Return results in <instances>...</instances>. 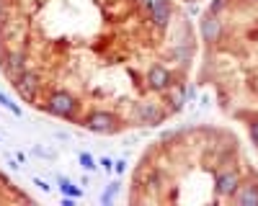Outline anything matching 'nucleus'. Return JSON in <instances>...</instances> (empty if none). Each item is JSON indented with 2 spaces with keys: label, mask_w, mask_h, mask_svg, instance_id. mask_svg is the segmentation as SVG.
I'll use <instances>...</instances> for the list:
<instances>
[{
  "label": "nucleus",
  "mask_w": 258,
  "mask_h": 206,
  "mask_svg": "<svg viewBox=\"0 0 258 206\" xmlns=\"http://www.w3.org/2000/svg\"><path fill=\"white\" fill-rule=\"evenodd\" d=\"M98 165H101V168H103L106 173H111V170H114V160H111V157H101V160H98Z\"/></svg>",
  "instance_id": "a211bd4d"
},
{
  "label": "nucleus",
  "mask_w": 258,
  "mask_h": 206,
  "mask_svg": "<svg viewBox=\"0 0 258 206\" xmlns=\"http://www.w3.org/2000/svg\"><path fill=\"white\" fill-rule=\"evenodd\" d=\"M3 67L11 77H18L21 72L26 70V52H21V49H13V52H6L3 57Z\"/></svg>",
  "instance_id": "1a4fd4ad"
},
{
  "label": "nucleus",
  "mask_w": 258,
  "mask_h": 206,
  "mask_svg": "<svg viewBox=\"0 0 258 206\" xmlns=\"http://www.w3.org/2000/svg\"><path fill=\"white\" fill-rule=\"evenodd\" d=\"M119 191H121V183H119V180H114V183H109V185H106V188H103V193H101V198H98V201H101V206H111Z\"/></svg>",
  "instance_id": "ddd939ff"
},
{
  "label": "nucleus",
  "mask_w": 258,
  "mask_h": 206,
  "mask_svg": "<svg viewBox=\"0 0 258 206\" xmlns=\"http://www.w3.org/2000/svg\"><path fill=\"white\" fill-rule=\"evenodd\" d=\"M140 3H142V8L150 13L153 8H158V6H165V3H170V0H140Z\"/></svg>",
  "instance_id": "dca6fc26"
},
{
  "label": "nucleus",
  "mask_w": 258,
  "mask_h": 206,
  "mask_svg": "<svg viewBox=\"0 0 258 206\" xmlns=\"http://www.w3.org/2000/svg\"><path fill=\"white\" fill-rule=\"evenodd\" d=\"M44 109H47V114H52L57 119H73L75 111H78V98L73 93H68V90H54L47 98Z\"/></svg>",
  "instance_id": "f03ea898"
},
{
  "label": "nucleus",
  "mask_w": 258,
  "mask_h": 206,
  "mask_svg": "<svg viewBox=\"0 0 258 206\" xmlns=\"http://www.w3.org/2000/svg\"><path fill=\"white\" fill-rule=\"evenodd\" d=\"M119 116L114 111H103V109H96L91 114H85L83 119V129H88L93 134H114L119 132Z\"/></svg>",
  "instance_id": "f257e3e1"
},
{
  "label": "nucleus",
  "mask_w": 258,
  "mask_h": 206,
  "mask_svg": "<svg viewBox=\"0 0 258 206\" xmlns=\"http://www.w3.org/2000/svg\"><path fill=\"white\" fill-rule=\"evenodd\" d=\"M0 106H3V109H8L13 116H21V114H24V111H21V106H16V103H13L8 95H3V93H0Z\"/></svg>",
  "instance_id": "2eb2a0df"
},
{
  "label": "nucleus",
  "mask_w": 258,
  "mask_h": 206,
  "mask_svg": "<svg viewBox=\"0 0 258 206\" xmlns=\"http://www.w3.org/2000/svg\"><path fill=\"white\" fill-rule=\"evenodd\" d=\"M147 16H150V24H153L155 29H168L170 26V18H173V8H170V3H165V6L153 8Z\"/></svg>",
  "instance_id": "9b49d317"
},
{
  "label": "nucleus",
  "mask_w": 258,
  "mask_h": 206,
  "mask_svg": "<svg viewBox=\"0 0 258 206\" xmlns=\"http://www.w3.org/2000/svg\"><path fill=\"white\" fill-rule=\"evenodd\" d=\"M57 183H59V193L62 196H73V198H83V188H78V185L70 180V178H64V175H59L57 178Z\"/></svg>",
  "instance_id": "f8f14e48"
},
{
  "label": "nucleus",
  "mask_w": 258,
  "mask_h": 206,
  "mask_svg": "<svg viewBox=\"0 0 258 206\" xmlns=\"http://www.w3.org/2000/svg\"><path fill=\"white\" fill-rule=\"evenodd\" d=\"M248 132H250V139H253V144L258 147V121H250V124H248Z\"/></svg>",
  "instance_id": "f3484780"
},
{
  "label": "nucleus",
  "mask_w": 258,
  "mask_h": 206,
  "mask_svg": "<svg viewBox=\"0 0 258 206\" xmlns=\"http://www.w3.org/2000/svg\"><path fill=\"white\" fill-rule=\"evenodd\" d=\"M240 185V173L238 170H222L214 175V196L217 198H232Z\"/></svg>",
  "instance_id": "423d86ee"
},
{
  "label": "nucleus",
  "mask_w": 258,
  "mask_h": 206,
  "mask_svg": "<svg viewBox=\"0 0 258 206\" xmlns=\"http://www.w3.org/2000/svg\"><path fill=\"white\" fill-rule=\"evenodd\" d=\"M114 173H119V175L126 173V160H114Z\"/></svg>",
  "instance_id": "6ab92c4d"
},
{
  "label": "nucleus",
  "mask_w": 258,
  "mask_h": 206,
  "mask_svg": "<svg viewBox=\"0 0 258 206\" xmlns=\"http://www.w3.org/2000/svg\"><path fill=\"white\" fill-rule=\"evenodd\" d=\"M222 6H225V0H214V3L209 6V13H217V16H220V11H222Z\"/></svg>",
  "instance_id": "412c9836"
},
{
  "label": "nucleus",
  "mask_w": 258,
  "mask_h": 206,
  "mask_svg": "<svg viewBox=\"0 0 258 206\" xmlns=\"http://www.w3.org/2000/svg\"><path fill=\"white\" fill-rule=\"evenodd\" d=\"M13 85H16L18 95L26 103H36V95L41 90V80H39V75L34 70H24L18 77H13Z\"/></svg>",
  "instance_id": "20e7f679"
},
{
  "label": "nucleus",
  "mask_w": 258,
  "mask_h": 206,
  "mask_svg": "<svg viewBox=\"0 0 258 206\" xmlns=\"http://www.w3.org/2000/svg\"><path fill=\"white\" fill-rule=\"evenodd\" d=\"M145 82H147V88L150 90H155V93H165L176 85V75L173 70H168L165 65H160V62H155V65H150L147 72H145Z\"/></svg>",
  "instance_id": "7ed1b4c3"
},
{
  "label": "nucleus",
  "mask_w": 258,
  "mask_h": 206,
  "mask_svg": "<svg viewBox=\"0 0 258 206\" xmlns=\"http://www.w3.org/2000/svg\"><path fill=\"white\" fill-rule=\"evenodd\" d=\"M78 162H80V168L88 170V173H96V168H98V160H96L91 152H80V155H78Z\"/></svg>",
  "instance_id": "4468645a"
},
{
  "label": "nucleus",
  "mask_w": 258,
  "mask_h": 206,
  "mask_svg": "<svg viewBox=\"0 0 258 206\" xmlns=\"http://www.w3.org/2000/svg\"><path fill=\"white\" fill-rule=\"evenodd\" d=\"M230 201H235L238 206H258V183H253V180L243 183L240 180L238 191H235V196Z\"/></svg>",
  "instance_id": "6e6552de"
},
{
  "label": "nucleus",
  "mask_w": 258,
  "mask_h": 206,
  "mask_svg": "<svg viewBox=\"0 0 258 206\" xmlns=\"http://www.w3.org/2000/svg\"><path fill=\"white\" fill-rule=\"evenodd\" d=\"M135 116H137L140 124H145V127H160V124L168 119V111L155 100H142V103H137Z\"/></svg>",
  "instance_id": "39448f33"
},
{
  "label": "nucleus",
  "mask_w": 258,
  "mask_h": 206,
  "mask_svg": "<svg viewBox=\"0 0 258 206\" xmlns=\"http://www.w3.org/2000/svg\"><path fill=\"white\" fill-rule=\"evenodd\" d=\"M168 93V106H170V114H178V111H183V106L188 103V95H186V85L183 82H176L170 90H165Z\"/></svg>",
  "instance_id": "9d476101"
},
{
  "label": "nucleus",
  "mask_w": 258,
  "mask_h": 206,
  "mask_svg": "<svg viewBox=\"0 0 258 206\" xmlns=\"http://www.w3.org/2000/svg\"><path fill=\"white\" fill-rule=\"evenodd\" d=\"M202 39L207 41V44H214V41L222 39V21L217 13H209L202 18Z\"/></svg>",
  "instance_id": "0eeeda50"
},
{
  "label": "nucleus",
  "mask_w": 258,
  "mask_h": 206,
  "mask_svg": "<svg viewBox=\"0 0 258 206\" xmlns=\"http://www.w3.org/2000/svg\"><path fill=\"white\" fill-rule=\"evenodd\" d=\"M34 185H36V188H41V191H47V193L52 191V185L47 180H41V178H34Z\"/></svg>",
  "instance_id": "aec40b11"
}]
</instances>
